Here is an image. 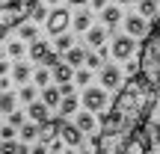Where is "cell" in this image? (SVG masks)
<instances>
[{
  "mask_svg": "<svg viewBox=\"0 0 160 154\" xmlns=\"http://www.w3.org/2000/svg\"><path fill=\"white\" fill-rule=\"evenodd\" d=\"M154 92L157 86L148 77L142 74L128 77L116 95L113 107L104 110L98 133H92V154H119L125 148L133 139V133L139 127H145V122H148Z\"/></svg>",
  "mask_w": 160,
  "mask_h": 154,
  "instance_id": "cell-1",
  "label": "cell"
},
{
  "mask_svg": "<svg viewBox=\"0 0 160 154\" xmlns=\"http://www.w3.org/2000/svg\"><path fill=\"white\" fill-rule=\"evenodd\" d=\"M39 0H0V33L15 30L33 15Z\"/></svg>",
  "mask_w": 160,
  "mask_h": 154,
  "instance_id": "cell-2",
  "label": "cell"
},
{
  "mask_svg": "<svg viewBox=\"0 0 160 154\" xmlns=\"http://www.w3.org/2000/svg\"><path fill=\"white\" fill-rule=\"evenodd\" d=\"M107 89L104 86H86L83 89V95H80V104H83L89 113H104L107 110Z\"/></svg>",
  "mask_w": 160,
  "mask_h": 154,
  "instance_id": "cell-3",
  "label": "cell"
},
{
  "mask_svg": "<svg viewBox=\"0 0 160 154\" xmlns=\"http://www.w3.org/2000/svg\"><path fill=\"white\" fill-rule=\"evenodd\" d=\"M71 21H74V18H71V12L65 9V6H53L51 15H48V21H45V27H48V33H51V36H59V33L68 30Z\"/></svg>",
  "mask_w": 160,
  "mask_h": 154,
  "instance_id": "cell-4",
  "label": "cell"
},
{
  "mask_svg": "<svg viewBox=\"0 0 160 154\" xmlns=\"http://www.w3.org/2000/svg\"><path fill=\"white\" fill-rule=\"evenodd\" d=\"M110 51H113V59H131L133 53H137V39L128 36V33L125 36H116Z\"/></svg>",
  "mask_w": 160,
  "mask_h": 154,
  "instance_id": "cell-5",
  "label": "cell"
},
{
  "mask_svg": "<svg viewBox=\"0 0 160 154\" xmlns=\"http://www.w3.org/2000/svg\"><path fill=\"white\" fill-rule=\"evenodd\" d=\"M125 30H128V36H133V39H145L148 36V18H142L137 12V15H128L125 18Z\"/></svg>",
  "mask_w": 160,
  "mask_h": 154,
  "instance_id": "cell-6",
  "label": "cell"
},
{
  "mask_svg": "<svg viewBox=\"0 0 160 154\" xmlns=\"http://www.w3.org/2000/svg\"><path fill=\"white\" fill-rule=\"evenodd\" d=\"M62 122H65V119H48L45 125L39 127V139H42L45 145H51L53 139H57L59 133H62Z\"/></svg>",
  "mask_w": 160,
  "mask_h": 154,
  "instance_id": "cell-7",
  "label": "cell"
},
{
  "mask_svg": "<svg viewBox=\"0 0 160 154\" xmlns=\"http://www.w3.org/2000/svg\"><path fill=\"white\" fill-rule=\"evenodd\" d=\"M59 139H62L68 148H80V145H83V131H80L77 125H68V122H62V133H59Z\"/></svg>",
  "mask_w": 160,
  "mask_h": 154,
  "instance_id": "cell-8",
  "label": "cell"
},
{
  "mask_svg": "<svg viewBox=\"0 0 160 154\" xmlns=\"http://www.w3.org/2000/svg\"><path fill=\"white\" fill-rule=\"evenodd\" d=\"M101 86H104V89H122V86H125V83H122V71L119 68H116V65H104V68H101Z\"/></svg>",
  "mask_w": 160,
  "mask_h": 154,
  "instance_id": "cell-9",
  "label": "cell"
},
{
  "mask_svg": "<svg viewBox=\"0 0 160 154\" xmlns=\"http://www.w3.org/2000/svg\"><path fill=\"white\" fill-rule=\"evenodd\" d=\"M48 104L45 101H33V104H27V116H30V122H36V125H45L51 116H48Z\"/></svg>",
  "mask_w": 160,
  "mask_h": 154,
  "instance_id": "cell-10",
  "label": "cell"
},
{
  "mask_svg": "<svg viewBox=\"0 0 160 154\" xmlns=\"http://www.w3.org/2000/svg\"><path fill=\"white\" fill-rule=\"evenodd\" d=\"M137 12L142 18H148V21H157V18H160V0H139Z\"/></svg>",
  "mask_w": 160,
  "mask_h": 154,
  "instance_id": "cell-11",
  "label": "cell"
},
{
  "mask_svg": "<svg viewBox=\"0 0 160 154\" xmlns=\"http://www.w3.org/2000/svg\"><path fill=\"white\" fill-rule=\"evenodd\" d=\"M101 21H104V27H116V24L125 21V15H122L119 6H104L101 9Z\"/></svg>",
  "mask_w": 160,
  "mask_h": 154,
  "instance_id": "cell-12",
  "label": "cell"
},
{
  "mask_svg": "<svg viewBox=\"0 0 160 154\" xmlns=\"http://www.w3.org/2000/svg\"><path fill=\"white\" fill-rule=\"evenodd\" d=\"M51 71H53V80H57V86H59V83H71V80H74V68H71L65 59H62L59 65H53Z\"/></svg>",
  "mask_w": 160,
  "mask_h": 154,
  "instance_id": "cell-13",
  "label": "cell"
},
{
  "mask_svg": "<svg viewBox=\"0 0 160 154\" xmlns=\"http://www.w3.org/2000/svg\"><path fill=\"white\" fill-rule=\"evenodd\" d=\"M74 125H77L83 133H98V122H95V116H92L89 110H83V113L77 116V122H74Z\"/></svg>",
  "mask_w": 160,
  "mask_h": 154,
  "instance_id": "cell-14",
  "label": "cell"
},
{
  "mask_svg": "<svg viewBox=\"0 0 160 154\" xmlns=\"http://www.w3.org/2000/svg\"><path fill=\"white\" fill-rule=\"evenodd\" d=\"M51 51H53V47L48 45V42H42V39H36L33 45H30V59H36V62L42 65V59H45V57H48V53H51Z\"/></svg>",
  "mask_w": 160,
  "mask_h": 154,
  "instance_id": "cell-15",
  "label": "cell"
},
{
  "mask_svg": "<svg viewBox=\"0 0 160 154\" xmlns=\"http://www.w3.org/2000/svg\"><path fill=\"white\" fill-rule=\"evenodd\" d=\"M145 125L151 131H160V83H157V92H154V104H151V113H148V122Z\"/></svg>",
  "mask_w": 160,
  "mask_h": 154,
  "instance_id": "cell-16",
  "label": "cell"
},
{
  "mask_svg": "<svg viewBox=\"0 0 160 154\" xmlns=\"http://www.w3.org/2000/svg\"><path fill=\"white\" fill-rule=\"evenodd\" d=\"M107 30L110 27H89V30H86V42H89V47H101L104 39H107Z\"/></svg>",
  "mask_w": 160,
  "mask_h": 154,
  "instance_id": "cell-17",
  "label": "cell"
},
{
  "mask_svg": "<svg viewBox=\"0 0 160 154\" xmlns=\"http://www.w3.org/2000/svg\"><path fill=\"white\" fill-rule=\"evenodd\" d=\"M42 101H45L48 107H59V104H62V92H59V86H45V89H42Z\"/></svg>",
  "mask_w": 160,
  "mask_h": 154,
  "instance_id": "cell-18",
  "label": "cell"
},
{
  "mask_svg": "<svg viewBox=\"0 0 160 154\" xmlns=\"http://www.w3.org/2000/svg\"><path fill=\"white\" fill-rule=\"evenodd\" d=\"M30 77H33L30 62H15V65H12V80H15V83H27Z\"/></svg>",
  "mask_w": 160,
  "mask_h": 154,
  "instance_id": "cell-19",
  "label": "cell"
},
{
  "mask_svg": "<svg viewBox=\"0 0 160 154\" xmlns=\"http://www.w3.org/2000/svg\"><path fill=\"white\" fill-rule=\"evenodd\" d=\"M86 53L89 51H83V47H71V51L65 53V62H68L71 68H80V65H86Z\"/></svg>",
  "mask_w": 160,
  "mask_h": 154,
  "instance_id": "cell-20",
  "label": "cell"
},
{
  "mask_svg": "<svg viewBox=\"0 0 160 154\" xmlns=\"http://www.w3.org/2000/svg\"><path fill=\"white\" fill-rule=\"evenodd\" d=\"M18 39L33 45V42L39 39V27H36V24H21V27H18Z\"/></svg>",
  "mask_w": 160,
  "mask_h": 154,
  "instance_id": "cell-21",
  "label": "cell"
},
{
  "mask_svg": "<svg viewBox=\"0 0 160 154\" xmlns=\"http://www.w3.org/2000/svg\"><path fill=\"white\" fill-rule=\"evenodd\" d=\"M77 107H80V98H77V95H65L62 104H59V113H62V119H65V116H74Z\"/></svg>",
  "mask_w": 160,
  "mask_h": 154,
  "instance_id": "cell-22",
  "label": "cell"
},
{
  "mask_svg": "<svg viewBox=\"0 0 160 154\" xmlns=\"http://www.w3.org/2000/svg\"><path fill=\"white\" fill-rule=\"evenodd\" d=\"M15 104H18V95L15 92H0V113H15Z\"/></svg>",
  "mask_w": 160,
  "mask_h": 154,
  "instance_id": "cell-23",
  "label": "cell"
},
{
  "mask_svg": "<svg viewBox=\"0 0 160 154\" xmlns=\"http://www.w3.org/2000/svg\"><path fill=\"white\" fill-rule=\"evenodd\" d=\"M71 47H74V36H65V33L53 36V51H59V53H68Z\"/></svg>",
  "mask_w": 160,
  "mask_h": 154,
  "instance_id": "cell-24",
  "label": "cell"
},
{
  "mask_svg": "<svg viewBox=\"0 0 160 154\" xmlns=\"http://www.w3.org/2000/svg\"><path fill=\"white\" fill-rule=\"evenodd\" d=\"M39 127L36 122H24L21 125V142H33V139H39Z\"/></svg>",
  "mask_w": 160,
  "mask_h": 154,
  "instance_id": "cell-25",
  "label": "cell"
},
{
  "mask_svg": "<svg viewBox=\"0 0 160 154\" xmlns=\"http://www.w3.org/2000/svg\"><path fill=\"white\" fill-rule=\"evenodd\" d=\"M71 27H74L77 33H86V30L92 27V12H77L74 21H71Z\"/></svg>",
  "mask_w": 160,
  "mask_h": 154,
  "instance_id": "cell-26",
  "label": "cell"
},
{
  "mask_svg": "<svg viewBox=\"0 0 160 154\" xmlns=\"http://www.w3.org/2000/svg\"><path fill=\"white\" fill-rule=\"evenodd\" d=\"M51 77H53V71H51V68H45V65H39V68L33 71V80H36V86H39V89L51 86Z\"/></svg>",
  "mask_w": 160,
  "mask_h": 154,
  "instance_id": "cell-27",
  "label": "cell"
},
{
  "mask_svg": "<svg viewBox=\"0 0 160 154\" xmlns=\"http://www.w3.org/2000/svg\"><path fill=\"white\" fill-rule=\"evenodd\" d=\"M6 53H9V57H15V59H21V53H24V42H21V39H12L9 45H6Z\"/></svg>",
  "mask_w": 160,
  "mask_h": 154,
  "instance_id": "cell-28",
  "label": "cell"
},
{
  "mask_svg": "<svg viewBox=\"0 0 160 154\" xmlns=\"http://www.w3.org/2000/svg\"><path fill=\"white\" fill-rule=\"evenodd\" d=\"M89 80H92V68H77L74 71V83L77 86H89Z\"/></svg>",
  "mask_w": 160,
  "mask_h": 154,
  "instance_id": "cell-29",
  "label": "cell"
},
{
  "mask_svg": "<svg viewBox=\"0 0 160 154\" xmlns=\"http://www.w3.org/2000/svg\"><path fill=\"white\" fill-rule=\"evenodd\" d=\"M18 98H21L24 104H33L36 101V86H21V89H18Z\"/></svg>",
  "mask_w": 160,
  "mask_h": 154,
  "instance_id": "cell-30",
  "label": "cell"
},
{
  "mask_svg": "<svg viewBox=\"0 0 160 154\" xmlns=\"http://www.w3.org/2000/svg\"><path fill=\"white\" fill-rule=\"evenodd\" d=\"M18 145L21 142H15V139H3L0 142V154H18Z\"/></svg>",
  "mask_w": 160,
  "mask_h": 154,
  "instance_id": "cell-31",
  "label": "cell"
},
{
  "mask_svg": "<svg viewBox=\"0 0 160 154\" xmlns=\"http://www.w3.org/2000/svg\"><path fill=\"white\" fill-rule=\"evenodd\" d=\"M86 65L89 68H104V57L101 53H86Z\"/></svg>",
  "mask_w": 160,
  "mask_h": 154,
  "instance_id": "cell-32",
  "label": "cell"
},
{
  "mask_svg": "<svg viewBox=\"0 0 160 154\" xmlns=\"http://www.w3.org/2000/svg\"><path fill=\"white\" fill-rule=\"evenodd\" d=\"M18 127L15 125H0V139H15Z\"/></svg>",
  "mask_w": 160,
  "mask_h": 154,
  "instance_id": "cell-33",
  "label": "cell"
},
{
  "mask_svg": "<svg viewBox=\"0 0 160 154\" xmlns=\"http://www.w3.org/2000/svg\"><path fill=\"white\" fill-rule=\"evenodd\" d=\"M48 15H51V12H45V6H36L30 18H33V21H48Z\"/></svg>",
  "mask_w": 160,
  "mask_h": 154,
  "instance_id": "cell-34",
  "label": "cell"
},
{
  "mask_svg": "<svg viewBox=\"0 0 160 154\" xmlns=\"http://www.w3.org/2000/svg\"><path fill=\"white\" fill-rule=\"evenodd\" d=\"M9 125H15L18 131H21V125H24V113H18V110H15V113H9Z\"/></svg>",
  "mask_w": 160,
  "mask_h": 154,
  "instance_id": "cell-35",
  "label": "cell"
},
{
  "mask_svg": "<svg viewBox=\"0 0 160 154\" xmlns=\"http://www.w3.org/2000/svg\"><path fill=\"white\" fill-rule=\"evenodd\" d=\"M74 86H77L74 80H71V83H59V92H62V98H65V95H74Z\"/></svg>",
  "mask_w": 160,
  "mask_h": 154,
  "instance_id": "cell-36",
  "label": "cell"
},
{
  "mask_svg": "<svg viewBox=\"0 0 160 154\" xmlns=\"http://www.w3.org/2000/svg\"><path fill=\"white\" fill-rule=\"evenodd\" d=\"M128 74H139V59H128Z\"/></svg>",
  "mask_w": 160,
  "mask_h": 154,
  "instance_id": "cell-37",
  "label": "cell"
},
{
  "mask_svg": "<svg viewBox=\"0 0 160 154\" xmlns=\"http://www.w3.org/2000/svg\"><path fill=\"white\" fill-rule=\"evenodd\" d=\"M30 154H51V148H48L45 142H39V145H33V148H30Z\"/></svg>",
  "mask_w": 160,
  "mask_h": 154,
  "instance_id": "cell-38",
  "label": "cell"
},
{
  "mask_svg": "<svg viewBox=\"0 0 160 154\" xmlns=\"http://www.w3.org/2000/svg\"><path fill=\"white\" fill-rule=\"evenodd\" d=\"M15 83V80H9V77H0V92H9V86Z\"/></svg>",
  "mask_w": 160,
  "mask_h": 154,
  "instance_id": "cell-39",
  "label": "cell"
},
{
  "mask_svg": "<svg viewBox=\"0 0 160 154\" xmlns=\"http://www.w3.org/2000/svg\"><path fill=\"white\" fill-rule=\"evenodd\" d=\"M9 71H12V65L6 62V59H0V77H6V74H9Z\"/></svg>",
  "mask_w": 160,
  "mask_h": 154,
  "instance_id": "cell-40",
  "label": "cell"
},
{
  "mask_svg": "<svg viewBox=\"0 0 160 154\" xmlns=\"http://www.w3.org/2000/svg\"><path fill=\"white\" fill-rule=\"evenodd\" d=\"M104 6H110V3H107V0H92V9H98V12H101V9H104Z\"/></svg>",
  "mask_w": 160,
  "mask_h": 154,
  "instance_id": "cell-41",
  "label": "cell"
},
{
  "mask_svg": "<svg viewBox=\"0 0 160 154\" xmlns=\"http://www.w3.org/2000/svg\"><path fill=\"white\" fill-rule=\"evenodd\" d=\"M18 154H30V145H27V142H21V145H18Z\"/></svg>",
  "mask_w": 160,
  "mask_h": 154,
  "instance_id": "cell-42",
  "label": "cell"
},
{
  "mask_svg": "<svg viewBox=\"0 0 160 154\" xmlns=\"http://www.w3.org/2000/svg\"><path fill=\"white\" fill-rule=\"evenodd\" d=\"M151 133H154V145L160 148V131H151Z\"/></svg>",
  "mask_w": 160,
  "mask_h": 154,
  "instance_id": "cell-43",
  "label": "cell"
},
{
  "mask_svg": "<svg viewBox=\"0 0 160 154\" xmlns=\"http://www.w3.org/2000/svg\"><path fill=\"white\" fill-rule=\"evenodd\" d=\"M68 3H74V6H80V3H92V0H68Z\"/></svg>",
  "mask_w": 160,
  "mask_h": 154,
  "instance_id": "cell-44",
  "label": "cell"
},
{
  "mask_svg": "<svg viewBox=\"0 0 160 154\" xmlns=\"http://www.w3.org/2000/svg\"><path fill=\"white\" fill-rule=\"evenodd\" d=\"M116 3H122V6H128V3H133V0H116Z\"/></svg>",
  "mask_w": 160,
  "mask_h": 154,
  "instance_id": "cell-45",
  "label": "cell"
},
{
  "mask_svg": "<svg viewBox=\"0 0 160 154\" xmlns=\"http://www.w3.org/2000/svg\"><path fill=\"white\" fill-rule=\"evenodd\" d=\"M45 3H51V6H59V0H45Z\"/></svg>",
  "mask_w": 160,
  "mask_h": 154,
  "instance_id": "cell-46",
  "label": "cell"
},
{
  "mask_svg": "<svg viewBox=\"0 0 160 154\" xmlns=\"http://www.w3.org/2000/svg\"><path fill=\"white\" fill-rule=\"evenodd\" d=\"M62 154H74V151H71V148H62Z\"/></svg>",
  "mask_w": 160,
  "mask_h": 154,
  "instance_id": "cell-47",
  "label": "cell"
},
{
  "mask_svg": "<svg viewBox=\"0 0 160 154\" xmlns=\"http://www.w3.org/2000/svg\"><path fill=\"white\" fill-rule=\"evenodd\" d=\"M77 154H92V151H77Z\"/></svg>",
  "mask_w": 160,
  "mask_h": 154,
  "instance_id": "cell-48",
  "label": "cell"
}]
</instances>
